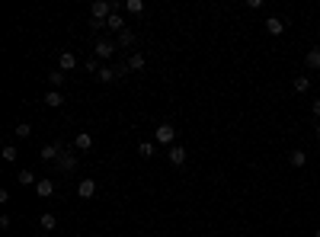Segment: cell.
<instances>
[{
	"label": "cell",
	"instance_id": "44dd1931",
	"mask_svg": "<svg viewBox=\"0 0 320 237\" xmlns=\"http://www.w3.org/2000/svg\"><path fill=\"white\" fill-rule=\"evenodd\" d=\"M125 10H128V13H144V3H141V0H125Z\"/></svg>",
	"mask_w": 320,
	"mask_h": 237
},
{
	"label": "cell",
	"instance_id": "277c9868",
	"mask_svg": "<svg viewBox=\"0 0 320 237\" xmlns=\"http://www.w3.org/2000/svg\"><path fill=\"white\" fill-rule=\"evenodd\" d=\"M54 164H58V170H61V173H71V170H77V157H74V154H61V157H58V161H54Z\"/></svg>",
	"mask_w": 320,
	"mask_h": 237
},
{
	"label": "cell",
	"instance_id": "30bf717a",
	"mask_svg": "<svg viewBox=\"0 0 320 237\" xmlns=\"http://www.w3.org/2000/svg\"><path fill=\"white\" fill-rule=\"evenodd\" d=\"M36 192L42 196V199H48V196L54 192V183H52V180H38V183H36Z\"/></svg>",
	"mask_w": 320,
	"mask_h": 237
},
{
	"label": "cell",
	"instance_id": "4fadbf2b",
	"mask_svg": "<svg viewBox=\"0 0 320 237\" xmlns=\"http://www.w3.org/2000/svg\"><path fill=\"white\" fill-rule=\"evenodd\" d=\"M115 77H119V74H115V68H99V74H96V80H99V84H112Z\"/></svg>",
	"mask_w": 320,
	"mask_h": 237
},
{
	"label": "cell",
	"instance_id": "d6986e66",
	"mask_svg": "<svg viewBox=\"0 0 320 237\" xmlns=\"http://www.w3.org/2000/svg\"><path fill=\"white\" fill-rule=\"evenodd\" d=\"M288 161H291V167H304V164H307V154L304 151H291Z\"/></svg>",
	"mask_w": 320,
	"mask_h": 237
},
{
	"label": "cell",
	"instance_id": "52a82bcc",
	"mask_svg": "<svg viewBox=\"0 0 320 237\" xmlns=\"http://www.w3.org/2000/svg\"><path fill=\"white\" fill-rule=\"evenodd\" d=\"M112 55H115V45L109 38H99L96 42V58H112Z\"/></svg>",
	"mask_w": 320,
	"mask_h": 237
},
{
	"label": "cell",
	"instance_id": "6da1fadb",
	"mask_svg": "<svg viewBox=\"0 0 320 237\" xmlns=\"http://www.w3.org/2000/svg\"><path fill=\"white\" fill-rule=\"evenodd\" d=\"M154 138H157V145H170L173 147V138H176V128L170 122H160L157 128H154Z\"/></svg>",
	"mask_w": 320,
	"mask_h": 237
},
{
	"label": "cell",
	"instance_id": "484cf974",
	"mask_svg": "<svg viewBox=\"0 0 320 237\" xmlns=\"http://www.w3.org/2000/svg\"><path fill=\"white\" fill-rule=\"evenodd\" d=\"M311 109H314V115H320V100H314V106H311Z\"/></svg>",
	"mask_w": 320,
	"mask_h": 237
},
{
	"label": "cell",
	"instance_id": "4316f807",
	"mask_svg": "<svg viewBox=\"0 0 320 237\" xmlns=\"http://www.w3.org/2000/svg\"><path fill=\"white\" fill-rule=\"evenodd\" d=\"M317 138H320V122H317Z\"/></svg>",
	"mask_w": 320,
	"mask_h": 237
},
{
	"label": "cell",
	"instance_id": "603a6c76",
	"mask_svg": "<svg viewBox=\"0 0 320 237\" xmlns=\"http://www.w3.org/2000/svg\"><path fill=\"white\" fill-rule=\"evenodd\" d=\"M13 131H16V135H19V138H29V135H32V125H26V122H19V125H16V128H13Z\"/></svg>",
	"mask_w": 320,
	"mask_h": 237
},
{
	"label": "cell",
	"instance_id": "f1b7e54d",
	"mask_svg": "<svg viewBox=\"0 0 320 237\" xmlns=\"http://www.w3.org/2000/svg\"><path fill=\"white\" fill-rule=\"evenodd\" d=\"M42 237H52V234H42Z\"/></svg>",
	"mask_w": 320,
	"mask_h": 237
},
{
	"label": "cell",
	"instance_id": "83f0119b",
	"mask_svg": "<svg viewBox=\"0 0 320 237\" xmlns=\"http://www.w3.org/2000/svg\"><path fill=\"white\" fill-rule=\"evenodd\" d=\"M314 237H320V231H314Z\"/></svg>",
	"mask_w": 320,
	"mask_h": 237
},
{
	"label": "cell",
	"instance_id": "3957f363",
	"mask_svg": "<svg viewBox=\"0 0 320 237\" xmlns=\"http://www.w3.org/2000/svg\"><path fill=\"white\" fill-rule=\"evenodd\" d=\"M77 196H80V199H93V196H96V180H80Z\"/></svg>",
	"mask_w": 320,
	"mask_h": 237
},
{
	"label": "cell",
	"instance_id": "7402d4cb",
	"mask_svg": "<svg viewBox=\"0 0 320 237\" xmlns=\"http://www.w3.org/2000/svg\"><path fill=\"white\" fill-rule=\"evenodd\" d=\"M138 154H141L144 161H147V157H154V145H151V141H141V145H138Z\"/></svg>",
	"mask_w": 320,
	"mask_h": 237
},
{
	"label": "cell",
	"instance_id": "5b68a950",
	"mask_svg": "<svg viewBox=\"0 0 320 237\" xmlns=\"http://www.w3.org/2000/svg\"><path fill=\"white\" fill-rule=\"evenodd\" d=\"M58 151H61V141H52V145H45L38 154H42V161H58V157H61Z\"/></svg>",
	"mask_w": 320,
	"mask_h": 237
},
{
	"label": "cell",
	"instance_id": "2e32d148",
	"mask_svg": "<svg viewBox=\"0 0 320 237\" xmlns=\"http://www.w3.org/2000/svg\"><path fill=\"white\" fill-rule=\"evenodd\" d=\"M16 180H19V186H36V183H38L36 176H32V170H19V176H16Z\"/></svg>",
	"mask_w": 320,
	"mask_h": 237
},
{
	"label": "cell",
	"instance_id": "9a60e30c",
	"mask_svg": "<svg viewBox=\"0 0 320 237\" xmlns=\"http://www.w3.org/2000/svg\"><path fill=\"white\" fill-rule=\"evenodd\" d=\"M131 45H135V32H131V29L119 32V48H131Z\"/></svg>",
	"mask_w": 320,
	"mask_h": 237
},
{
	"label": "cell",
	"instance_id": "d4e9b609",
	"mask_svg": "<svg viewBox=\"0 0 320 237\" xmlns=\"http://www.w3.org/2000/svg\"><path fill=\"white\" fill-rule=\"evenodd\" d=\"M84 68H87V71H96V74H99V68H96V58H87V61H84Z\"/></svg>",
	"mask_w": 320,
	"mask_h": 237
},
{
	"label": "cell",
	"instance_id": "ffe728a7",
	"mask_svg": "<svg viewBox=\"0 0 320 237\" xmlns=\"http://www.w3.org/2000/svg\"><path fill=\"white\" fill-rule=\"evenodd\" d=\"M128 68H131V71H144V55H138V52H135V55L128 58Z\"/></svg>",
	"mask_w": 320,
	"mask_h": 237
},
{
	"label": "cell",
	"instance_id": "ba28073f",
	"mask_svg": "<svg viewBox=\"0 0 320 237\" xmlns=\"http://www.w3.org/2000/svg\"><path fill=\"white\" fill-rule=\"evenodd\" d=\"M266 32H269V36H282V32H285V23L279 19V16H269V19H266Z\"/></svg>",
	"mask_w": 320,
	"mask_h": 237
},
{
	"label": "cell",
	"instance_id": "e0dca14e",
	"mask_svg": "<svg viewBox=\"0 0 320 237\" xmlns=\"http://www.w3.org/2000/svg\"><path fill=\"white\" fill-rule=\"evenodd\" d=\"M64 80H68V77H64V71H52V74H48V84H52L54 90H58V87H61Z\"/></svg>",
	"mask_w": 320,
	"mask_h": 237
},
{
	"label": "cell",
	"instance_id": "5bb4252c",
	"mask_svg": "<svg viewBox=\"0 0 320 237\" xmlns=\"http://www.w3.org/2000/svg\"><path fill=\"white\" fill-rule=\"evenodd\" d=\"M304 61H307V68H314V71H320V48H311V52L304 55Z\"/></svg>",
	"mask_w": 320,
	"mask_h": 237
},
{
	"label": "cell",
	"instance_id": "8fae6325",
	"mask_svg": "<svg viewBox=\"0 0 320 237\" xmlns=\"http://www.w3.org/2000/svg\"><path fill=\"white\" fill-rule=\"evenodd\" d=\"M38 224H42V231H45V234H48V231H54V228H58V218H54L52 212H45V215H42V218H38Z\"/></svg>",
	"mask_w": 320,
	"mask_h": 237
},
{
	"label": "cell",
	"instance_id": "7c38bea8",
	"mask_svg": "<svg viewBox=\"0 0 320 237\" xmlns=\"http://www.w3.org/2000/svg\"><path fill=\"white\" fill-rule=\"evenodd\" d=\"M74 147H77V151H90V147H93V138L87 135V131H84V135H77L74 138Z\"/></svg>",
	"mask_w": 320,
	"mask_h": 237
},
{
	"label": "cell",
	"instance_id": "cb8c5ba5",
	"mask_svg": "<svg viewBox=\"0 0 320 237\" xmlns=\"http://www.w3.org/2000/svg\"><path fill=\"white\" fill-rule=\"evenodd\" d=\"M3 161H7V164H13V161H16V147H13V145L3 147Z\"/></svg>",
	"mask_w": 320,
	"mask_h": 237
},
{
	"label": "cell",
	"instance_id": "9c48e42d",
	"mask_svg": "<svg viewBox=\"0 0 320 237\" xmlns=\"http://www.w3.org/2000/svg\"><path fill=\"white\" fill-rule=\"evenodd\" d=\"M45 106H54V109H58V106H64L61 90H48V93H45Z\"/></svg>",
	"mask_w": 320,
	"mask_h": 237
},
{
	"label": "cell",
	"instance_id": "8992f818",
	"mask_svg": "<svg viewBox=\"0 0 320 237\" xmlns=\"http://www.w3.org/2000/svg\"><path fill=\"white\" fill-rule=\"evenodd\" d=\"M77 68V58H74V52H61V58H58V71H74Z\"/></svg>",
	"mask_w": 320,
	"mask_h": 237
},
{
	"label": "cell",
	"instance_id": "ac0fdd59",
	"mask_svg": "<svg viewBox=\"0 0 320 237\" xmlns=\"http://www.w3.org/2000/svg\"><path fill=\"white\" fill-rule=\"evenodd\" d=\"M291 87H295L298 93H307V90H311V80H307V77H295V80H291Z\"/></svg>",
	"mask_w": 320,
	"mask_h": 237
},
{
	"label": "cell",
	"instance_id": "7a4b0ae2",
	"mask_svg": "<svg viewBox=\"0 0 320 237\" xmlns=\"http://www.w3.org/2000/svg\"><path fill=\"white\" fill-rule=\"evenodd\" d=\"M167 157H170V164H173V167H183L186 157H189V151H186L183 145H173V147L167 151Z\"/></svg>",
	"mask_w": 320,
	"mask_h": 237
}]
</instances>
